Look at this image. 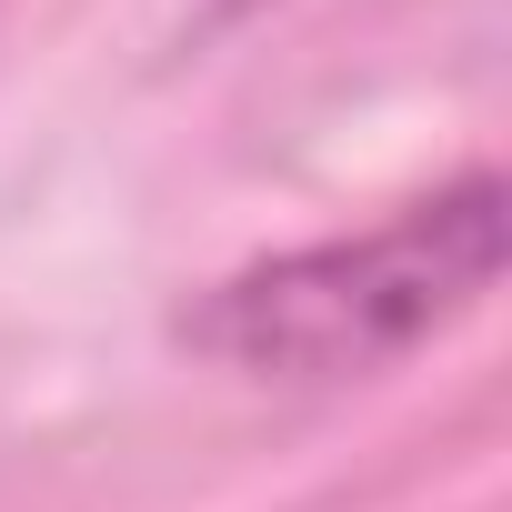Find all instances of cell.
Returning <instances> with one entry per match:
<instances>
[{
    "mask_svg": "<svg viewBox=\"0 0 512 512\" xmlns=\"http://www.w3.org/2000/svg\"><path fill=\"white\" fill-rule=\"evenodd\" d=\"M502 272V181H452L412 201L402 221L362 241H312L282 262L241 272L201 302L191 342L241 362V372H282V382H342L382 372L442 322H462Z\"/></svg>",
    "mask_w": 512,
    "mask_h": 512,
    "instance_id": "1",
    "label": "cell"
}]
</instances>
